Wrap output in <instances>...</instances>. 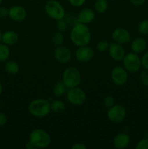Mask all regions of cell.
I'll return each mask as SVG.
<instances>
[{
    "label": "cell",
    "instance_id": "f1b7e54d",
    "mask_svg": "<svg viewBox=\"0 0 148 149\" xmlns=\"http://www.w3.org/2000/svg\"><path fill=\"white\" fill-rule=\"evenodd\" d=\"M56 26L59 31H65L68 28V23L66 22V20H64V18L60 19V20H57Z\"/></svg>",
    "mask_w": 148,
    "mask_h": 149
},
{
    "label": "cell",
    "instance_id": "7c38bea8",
    "mask_svg": "<svg viewBox=\"0 0 148 149\" xmlns=\"http://www.w3.org/2000/svg\"><path fill=\"white\" fill-rule=\"evenodd\" d=\"M112 39L116 43L126 45L131 40L130 32L124 28H117L112 32Z\"/></svg>",
    "mask_w": 148,
    "mask_h": 149
},
{
    "label": "cell",
    "instance_id": "83f0119b",
    "mask_svg": "<svg viewBox=\"0 0 148 149\" xmlns=\"http://www.w3.org/2000/svg\"><path fill=\"white\" fill-rule=\"evenodd\" d=\"M139 79L143 85H145V87H148V69H145L141 72Z\"/></svg>",
    "mask_w": 148,
    "mask_h": 149
},
{
    "label": "cell",
    "instance_id": "5b68a950",
    "mask_svg": "<svg viewBox=\"0 0 148 149\" xmlns=\"http://www.w3.org/2000/svg\"><path fill=\"white\" fill-rule=\"evenodd\" d=\"M45 13L50 18L57 20L65 17V10L62 4L56 0H49L45 4Z\"/></svg>",
    "mask_w": 148,
    "mask_h": 149
},
{
    "label": "cell",
    "instance_id": "60d3db41",
    "mask_svg": "<svg viewBox=\"0 0 148 149\" xmlns=\"http://www.w3.org/2000/svg\"><path fill=\"white\" fill-rule=\"evenodd\" d=\"M147 96H148V92H147Z\"/></svg>",
    "mask_w": 148,
    "mask_h": 149
},
{
    "label": "cell",
    "instance_id": "ffe728a7",
    "mask_svg": "<svg viewBox=\"0 0 148 149\" xmlns=\"http://www.w3.org/2000/svg\"><path fill=\"white\" fill-rule=\"evenodd\" d=\"M67 89L68 87L65 86L63 81H59L54 85L53 89H52V93L55 97H60L66 93Z\"/></svg>",
    "mask_w": 148,
    "mask_h": 149
},
{
    "label": "cell",
    "instance_id": "1f68e13d",
    "mask_svg": "<svg viewBox=\"0 0 148 149\" xmlns=\"http://www.w3.org/2000/svg\"><path fill=\"white\" fill-rule=\"evenodd\" d=\"M142 61V65L145 69H148V51L146 53L144 54L143 56L141 58Z\"/></svg>",
    "mask_w": 148,
    "mask_h": 149
},
{
    "label": "cell",
    "instance_id": "4316f807",
    "mask_svg": "<svg viewBox=\"0 0 148 149\" xmlns=\"http://www.w3.org/2000/svg\"><path fill=\"white\" fill-rule=\"evenodd\" d=\"M102 105L106 109H109L115 105V99L112 95H106L102 100Z\"/></svg>",
    "mask_w": 148,
    "mask_h": 149
},
{
    "label": "cell",
    "instance_id": "f546056e",
    "mask_svg": "<svg viewBox=\"0 0 148 149\" xmlns=\"http://www.w3.org/2000/svg\"><path fill=\"white\" fill-rule=\"evenodd\" d=\"M136 149H148V138H143L137 143Z\"/></svg>",
    "mask_w": 148,
    "mask_h": 149
},
{
    "label": "cell",
    "instance_id": "e575fe53",
    "mask_svg": "<svg viewBox=\"0 0 148 149\" xmlns=\"http://www.w3.org/2000/svg\"><path fill=\"white\" fill-rule=\"evenodd\" d=\"M146 0H130V2L134 6H141L145 4Z\"/></svg>",
    "mask_w": 148,
    "mask_h": 149
},
{
    "label": "cell",
    "instance_id": "44dd1931",
    "mask_svg": "<svg viewBox=\"0 0 148 149\" xmlns=\"http://www.w3.org/2000/svg\"><path fill=\"white\" fill-rule=\"evenodd\" d=\"M65 109V105L62 100H55L51 103V111L55 113H60Z\"/></svg>",
    "mask_w": 148,
    "mask_h": 149
},
{
    "label": "cell",
    "instance_id": "cb8c5ba5",
    "mask_svg": "<svg viewBox=\"0 0 148 149\" xmlns=\"http://www.w3.org/2000/svg\"><path fill=\"white\" fill-rule=\"evenodd\" d=\"M52 42L55 46H60L62 45L64 42V35L62 31H57L52 36Z\"/></svg>",
    "mask_w": 148,
    "mask_h": 149
},
{
    "label": "cell",
    "instance_id": "3957f363",
    "mask_svg": "<svg viewBox=\"0 0 148 149\" xmlns=\"http://www.w3.org/2000/svg\"><path fill=\"white\" fill-rule=\"evenodd\" d=\"M28 141L36 148H44L50 145L52 139L46 131L37 128L30 132Z\"/></svg>",
    "mask_w": 148,
    "mask_h": 149
},
{
    "label": "cell",
    "instance_id": "8992f818",
    "mask_svg": "<svg viewBox=\"0 0 148 149\" xmlns=\"http://www.w3.org/2000/svg\"><path fill=\"white\" fill-rule=\"evenodd\" d=\"M123 68L130 73H136L140 70L142 65V61L138 54L135 52H129L126 54L123 58Z\"/></svg>",
    "mask_w": 148,
    "mask_h": 149
},
{
    "label": "cell",
    "instance_id": "f35d334b",
    "mask_svg": "<svg viewBox=\"0 0 148 149\" xmlns=\"http://www.w3.org/2000/svg\"><path fill=\"white\" fill-rule=\"evenodd\" d=\"M1 34H2V33H1V30H0V40H1Z\"/></svg>",
    "mask_w": 148,
    "mask_h": 149
},
{
    "label": "cell",
    "instance_id": "6da1fadb",
    "mask_svg": "<svg viewBox=\"0 0 148 149\" xmlns=\"http://www.w3.org/2000/svg\"><path fill=\"white\" fill-rule=\"evenodd\" d=\"M70 38L75 46H86L91 42V33L86 25L76 23L71 29Z\"/></svg>",
    "mask_w": 148,
    "mask_h": 149
},
{
    "label": "cell",
    "instance_id": "ab89813d",
    "mask_svg": "<svg viewBox=\"0 0 148 149\" xmlns=\"http://www.w3.org/2000/svg\"><path fill=\"white\" fill-rule=\"evenodd\" d=\"M2 1H3V0H0V5H1V4Z\"/></svg>",
    "mask_w": 148,
    "mask_h": 149
},
{
    "label": "cell",
    "instance_id": "d6a6232c",
    "mask_svg": "<svg viewBox=\"0 0 148 149\" xmlns=\"http://www.w3.org/2000/svg\"><path fill=\"white\" fill-rule=\"evenodd\" d=\"M9 10H7L6 7H0V18H5L8 16Z\"/></svg>",
    "mask_w": 148,
    "mask_h": 149
},
{
    "label": "cell",
    "instance_id": "8fae6325",
    "mask_svg": "<svg viewBox=\"0 0 148 149\" xmlns=\"http://www.w3.org/2000/svg\"><path fill=\"white\" fill-rule=\"evenodd\" d=\"M54 57L55 59L59 63L66 64L71 60L72 53L70 49H68L67 47L60 45L57 47L54 51Z\"/></svg>",
    "mask_w": 148,
    "mask_h": 149
},
{
    "label": "cell",
    "instance_id": "484cf974",
    "mask_svg": "<svg viewBox=\"0 0 148 149\" xmlns=\"http://www.w3.org/2000/svg\"><path fill=\"white\" fill-rule=\"evenodd\" d=\"M109 46H110V44L107 41L101 40L97 42V45H96V48H97L98 52H104L108 50Z\"/></svg>",
    "mask_w": 148,
    "mask_h": 149
},
{
    "label": "cell",
    "instance_id": "277c9868",
    "mask_svg": "<svg viewBox=\"0 0 148 149\" xmlns=\"http://www.w3.org/2000/svg\"><path fill=\"white\" fill-rule=\"evenodd\" d=\"M68 89L78 87L81 81V75L79 70L74 66H69L64 70L62 79Z\"/></svg>",
    "mask_w": 148,
    "mask_h": 149
},
{
    "label": "cell",
    "instance_id": "4fadbf2b",
    "mask_svg": "<svg viewBox=\"0 0 148 149\" xmlns=\"http://www.w3.org/2000/svg\"><path fill=\"white\" fill-rule=\"evenodd\" d=\"M8 16L15 22H22L27 17V11L22 6L15 5L9 9Z\"/></svg>",
    "mask_w": 148,
    "mask_h": 149
},
{
    "label": "cell",
    "instance_id": "52a82bcc",
    "mask_svg": "<svg viewBox=\"0 0 148 149\" xmlns=\"http://www.w3.org/2000/svg\"><path fill=\"white\" fill-rule=\"evenodd\" d=\"M67 100L73 106H81L86 100V94L78 87L70 88L67 92Z\"/></svg>",
    "mask_w": 148,
    "mask_h": 149
},
{
    "label": "cell",
    "instance_id": "30bf717a",
    "mask_svg": "<svg viewBox=\"0 0 148 149\" xmlns=\"http://www.w3.org/2000/svg\"><path fill=\"white\" fill-rule=\"evenodd\" d=\"M75 58L80 63H88L93 59L94 56V50L88 45L78 47L75 51Z\"/></svg>",
    "mask_w": 148,
    "mask_h": 149
},
{
    "label": "cell",
    "instance_id": "d4e9b609",
    "mask_svg": "<svg viewBox=\"0 0 148 149\" xmlns=\"http://www.w3.org/2000/svg\"><path fill=\"white\" fill-rule=\"evenodd\" d=\"M139 33L142 35H148V19L142 20L139 23L137 27Z\"/></svg>",
    "mask_w": 148,
    "mask_h": 149
},
{
    "label": "cell",
    "instance_id": "ac0fdd59",
    "mask_svg": "<svg viewBox=\"0 0 148 149\" xmlns=\"http://www.w3.org/2000/svg\"><path fill=\"white\" fill-rule=\"evenodd\" d=\"M147 45V44L144 38L138 37L132 41L131 44V49L133 52L139 54L143 52L146 49Z\"/></svg>",
    "mask_w": 148,
    "mask_h": 149
},
{
    "label": "cell",
    "instance_id": "836d02e7",
    "mask_svg": "<svg viewBox=\"0 0 148 149\" xmlns=\"http://www.w3.org/2000/svg\"><path fill=\"white\" fill-rule=\"evenodd\" d=\"M7 118L4 113H0V127H3L7 124Z\"/></svg>",
    "mask_w": 148,
    "mask_h": 149
},
{
    "label": "cell",
    "instance_id": "d6986e66",
    "mask_svg": "<svg viewBox=\"0 0 148 149\" xmlns=\"http://www.w3.org/2000/svg\"><path fill=\"white\" fill-rule=\"evenodd\" d=\"M4 69L7 74H10V75H15L20 71V66L15 61H9L5 63Z\"/></svg>",
    "mask_w": 148,
    "mask_h": 149
},
{
    "label": "cell",
    "instance_id": "7a4b0ae2",
    "mask_svg": "<svg viewBox=\"0 0 148 149\" xmlns=\"http://www.w3.org/2000/svg\"><path fill=\"white\" fill-rule=\"evenodd\" d=\"M28 109L33 116L36 118L46 117L51 111V103L46 99H35L30 102Z\"/></svg>",
    "mask_w": 148,
    "mask_h": 149
},
{
    "label": "cell",
    "instance_id": "7402d4cb",
    "mask_svg": "<svg viewBox=\"0 0 148 149\" xmlns=\"http://www.w3.org/2000/svg\"><path fill=\"white\" fill-rule=\"evenodd\" d=\"M10 56V49L8 45L0 44V62H5Z\"/></svg>",
    "mask_w": 148,
    "mask_h": 149
},
{
    "label": "cell",
    "instance_id": "603a6c76",
    "mask_svg": "<svg viewBox=\"0 0 148 149\" xmlns=\"http://www.w3.org/2000/svg\"><path fill=\"white\" fill-rule=\"evenodd\" d=\"M94 10L99 13H104L108 8L107 0H96L94 2Z\"/></svg>",
    "mask_w": 148,
    "mask_h": 149
},
{
    "label": "cell",
    "instance_id": "9c48e42d",
    "mask_svg": "<svg viewBox=\"0 0 148 149\" xmlns=\"http://www.w3.org/2000/svg\"><path fill=\"white\" fill-rule=\"evenodd\" d=\"M111 79L117 86H123L128 81V71L122 66H115L111 71Z\"/></svg>",
    "mask_w": 148,
    "mask_h": 149
},
{
    "label": "cell",
    "instance_id": "d590c367",
    "mask_svg": "<svg viewBox=\"0 0 148 149\" xmlns=\"http://www.w3.org/2000/svg\"><path fill=\"white\" fill-rule=\"evenodd\" d=\"M71 148L72 149H86L87 147L86 146V145H84V143H75L74 144L73 146H72Z\"/></svg>",
    "mask_w": 148,
    "mask_h": 149
},
{
    "label": "cell",
    "instance_id": "4dcf8cb0",
    "mask_svg": "<svg viewBox=\"0 0 148 149\" xmlns=\"http://www.w3.org/2000/svg\"><path fill=\"white\" fill-rule=\"evenodd\" d=\"M68 1L73 7H79L84 5L86 0H68Z\"/></svg>",
    "mask_w": 148,
    "mask_h": 149
},
{
    "label": "cell",
    "instance_id": "5bb4252c",
    "mask_svg": "<svg viewBox=\"0 0 148 149\" xmlns=\"http://www.w3.org/2000/svg\"><path fill=\"white\" fill-rule=\"evenodd\" d=\"M107 51H108L110 58L115 61H122L126 55V51L122 45L116 43V42L110 44Z\"/></svg>",
    "mask_w": 148,
    "mask_h": 149
},
{
    "label": "cell",
    "instance_id": "8d00e7d4",
    "mask_svg": "<svg viewBox=\"0 0 148 149\" xmlns=\"http://www.w3.org/2000/svg\"><path fill=\"white\" fill-rule=\"evenodd\" d=\"M25 148L26 149H36L31 143H30V142H29V141L26 143V145H25Z\"/></svg>",
    "mask_w": 148,
    "mask_h": 149
},
{
    "label": "cell",
    "instance_id": "ba28073f",
    "mask_svg": "<svg viewBox=\"0 0 148 149\" xmlns=\"http://www.w3.org/2000/svg\"><path fill=\"white\" fill-rule=\"evenodd\" d=\"M126 109L120 104H115L108 109L107 113V118L113 123H120L126 117Z\"/></svg>",
    "mask_w": 148,
    "mask_h": 149
},
{
    "label": "cell",
    "instance_id": "2e32d148",
    "mask_svg": "<svg viewBox=\"0 0 148 149\" xmlns=\"http://www.w3.org/2000/svg\"><path fill=\"white\" fill-rule=\"evenodd\" d=\"M130 137L126 132L118 133L113 139V146L115 148L123 149L127 148L130 144Z\"/></svg>",
    "mask_w": 148,
    "mask_h": 149
},
{
    "label": "cell",
    "instance_id": "74e56055",
    "mask_svg": "<svg viewBox=\"0 0 148 149\" xmlns=\"http://www.w3.org/2000/svg\"><path fill=\"white\" fill-rule=\"evenodd\" d=\"M2 91H3V86H2V84H1V81H0V95H1V93H2Z\"/></svg>",
    "mask_w": 148,
    "mask_h": 149
},
{
    "label": "cell",
    "instance_id": "e0dca14e",
    "mask_svg": "<svg viewBox=\"0 0 148 149\" xmlns=\"http://www.w3.org/2000/svg\"><path fill=\"white\" fill-rule=\"evenodd\" d=\"M18 39V34L14 31H7L1 34V42L8 46L15 45Z\"/></svg>",
    "mask_w": 148,
    "mask_h": 149
},
{
    "label": "cell",
    "instance_id": "9a60e30c",
    "mask_svg": "<svg viewBox=\"0 0 148 149\" xmlns=\"http://www.w3.org/2000/svg\"><path fill=\"white\" fill-rule=\"evenodd\" d=\"M95 18V13L94 10L89 8H85L81 10L77 16L76 23L87 25L91 23Z\"/></svg>",
    "mask_w": 148,
    "mask_h": 149
}]
</instances>
